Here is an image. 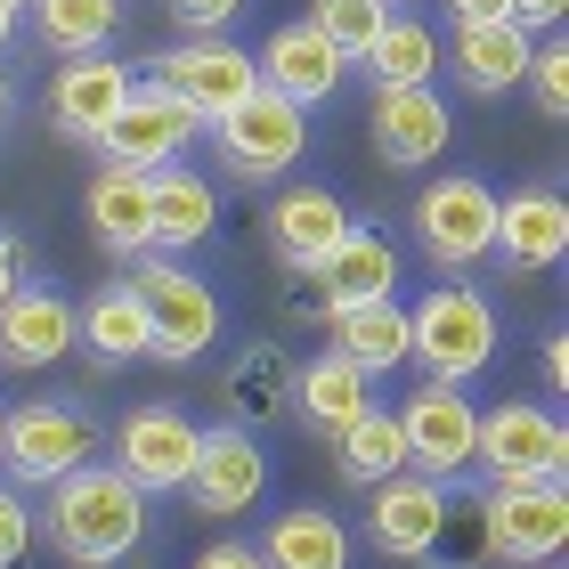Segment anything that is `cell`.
I'll use <instances>...</instances> for the list:
<instances>
[{"label":"cell","instance_id":"cell-37","mask_svg":"<svg viewBox=\"0 0 569 569\" xmlns=\"http://www.w3.org/2000/svg\"><path fill=\"white\" fill-rule=\"evenodd\" d=\"M24 277H33V244H24L17 228H0V301H9Z\"/></svg>","mask_w":569,"mask_h":569},{"label":"cell","instance_id":"cell-15","mask_svg":"<svg viewBox=\"0 0 569 569\" xmlns=\"http://www.w3.org/2000/svg\"><path fill=\"white\" fill-rule=\"evenodd\" d=\"M139 90V73L114 58V49H90V58H58V90H49V131L73 147H98V131L122 114V98Z\"/></svg>","mask_w":569,"mask_h":569},{"label":"cell","instance_id":"cell-16","mask_svg":"<svg viewBox=\"0 0 569 569\" xmlns=\"http://www.w3.org/2000/svg\"><path fill=\"white\" fill-rule=\"evenodd\" d=\"M569 252V203L561 188H512L497 196V237H488V261L505 277H546Z\"/></svg>","mask_w":569,"mask_h":569},{"label":"cell","instance_id":"cell-17","mask_svg":"<svg viewBox=\"0 0 569 569\" xmlns=\"http://www.w3.org/2000/svg\"><path fill=\"white\" fill-rule=\"evenodd\" d=\"M261 228H269L277 269H284V277H309V269H318L358 220H350V203L333 196V188H318V179H293V188L269 203V220H261Z\"/></svg>","mask_w":569,"mask_h":569},{"label":"cell","instance_id":"cell-6","mask_svg":"<svg viewBox=\"0 0 569 569\" xmlns=\"http://www.w3.org/2000/svg\"><path fill=\"white\" fill-rule=\"evenodd\" d=\"M569 546V488L561 480H488L480 497V561H561Z\"/></svg>","mask_w":569,"mask_h":569},{"label":"cell","instance_id":"cell-13","mask_svg":"<svg viewBox=\"0 0 569 569\" xmlns=\"http://www.w3.org/2000/svg\"><path fill=\"white\" fill-rule=\"evenodd\" d=\"M261 488H269V456H261V439H252L244 423H212L203 431V448H196V472H188V497L203 521H237V512L261 505Z\"/></svg>","mask_w":569,"mask_h":569},{"label":"cell","instance_id":"cell-2","mask_svg":"<svg viewBox=\"0 0 569 569\" xmlns=\"http://www.w3.org/2000/svg\"><path fill=\"white\" fill-rule=\"evenodd\" d=\"M122 284L139 293L147 309V358H171V367H196L203 350L220 342V293L203 284L179 252H139L131 269H122Z\"/></svg>","mask_w":569,"mask_h":569},{"label":"cell","instance_id":"cell-20","mask_svg":"<svg viewBox=\"0 0 569 569\" xmlns=\"http://www.w3.org/2000/svg\"><path fill=\"white\" fill-rule=\"evenodd\" d=\"M342 73H350V58L333 49L318 24H277L269 33V49H261V82L277 90V98H293V107L309 114V107H326L333 90H342Z\"/></svg>","mask_w":569,"mask_h":569},{"label":"cell","instance_id":"cell-32","mask_svg":"<svg viewBox=\"0 0 569 569\" xmlns=\"http://www.w3.org/2000/svg\"><path fill=\"white\" fill-rule=\"evenodd\" d=\"M333 448V472H342L350 488H375V480H391L407 472V439H399V416H382V407H367L342 439H326Z\"/></svg>","mask_w":569,"mask_h":569},{"label":"cell","instance_id":"cell-24","mask_svg":"<svg viewBox=\"0 0 569 569\" xmlns=\"http://www.w3.org/2000/svg\"><path fill=\"white\" fill-rule=\"evenodd\" d=\"M82 220H90V237L107 244L114 261L154 252V203H147V179L139 171H98L82 188Z\"/></svg>","mask_w":569,"mask_h":569},{"label":"cell","instance_id":"cell-1","mask_svg":"<svg viewBox=\"0 0 569 569\" xmlns=\"http://www.w3.org/2000/svg\"><path fill=\"white\" fill-rule=\"evenodd\" d=\"M33 537H49L73 569H114L147 537V497L114 463H82V472L49 480V505L33 512Z\"/></svg>","mask_w":569,"mask_h":569},{"label":"cell","instance_id":"cell-27","mask_svg":"<svg viewBox=\"0 0 569 569\" xmlns=\"http://www.w3.org/2000/svg\"><path fill=\"white\" fill-rule=\"evenodd\" d=\"M73 350H90L98 367H131V358H147V309L131 284H98V293L73 309Z\"/></svg>","mask_w":569,"mask_h":569},{"label":"cell","instance_id":"cell-33","mask_svg":"<svg viewBox=\"0 0 569 569\" xmlns=\"http://www.w3.org/2000/svg\"><path fill=\"white\" fill-rule=\"evenodd\" d=\"M382 17H391V9H375V0H309V24H318L350 66H358V49L382 33Z\"/></svg>","mask_w":569,"mask_h":569},{"label":"cell","instance_id":"cell-10","mask_svg":"<svg viewBox=\"0 0 569 569\" xmlns=\"http://www.w3.org/2000/svg\"><path fill=\"white\" fill-rule=\"evenodd\" d=\"M203 139V114L188 107V98H171V90H154V82H139L131 98H122V114L98 131V147L90 154H107V171H163V163H179Z\"/></svg>","mask_w":569,"mask_h":569},{"label":"cell","instance_id":"cell-7","mask_svg":"<svg viewBox=\"0 0 569 569\" xmlns=\"http://www.w3.org/2000/svg\"><path fill=\"white\" fill-rule=\"evenodd\" d=\"M416 244H423V261L439 277H463V269H480L488 261V237H497V188L472 171H448V179H431V188L416 196Z\"/></svg>","mask_w":569,"mask_h":569},{"label":"cell","instance_id":"cell-34","mask_svg":"<svg viewBox=\"0 0 569 569\" xmlns=\"http://www.w3.org/2000/svg\"><path fill=\"white\" fill-rule=\"evenodd\" d=\"M521 90L537 98V114H546V122H561V114H569V49H561L553 33L529 49V73H521Z\"/></svg>","mask_w":569,"mask_h":569},{"label":"cell","instance_id":"cell-47","mask_svg":"<svg viewBox=\"0 0 569 569\" xmlns=\"http://www.w3.org/2000/svg\"><path fill=\"white\" fill-rule=\"evenodd\" d=\"M0 423H9V407H0Z\"/></svg>","mask_w":569,"mask_h":569},{"label":"cell","instance_id":"cell-12","mask_svg":"<svg viewBox=\"0 0 569 569\" xmlns=\"http://www.w3.org/2000/svg\"><path fill=\"white\" fill-rule=\"evenodd\" d=\"M139 82L171 90V98H188V107L212 122V114L237 107L244 90H261V66H252L228 33H212V41H179V49H163V58H147V66H139Z\"/></svg>","mask_w":569,"mask_h":569},{"label":"cell","instance_id":"cell-4","mask_svg":"<svg viewBox=\"0 0 569 569\" xmlns=\"http://www.w3.org/2000/svg\"><path fill=\"white\" fill-rule=\"evenodd\" d=\"M203 131H212V154H220V171L237 179V188H269V179H284V171L301 163L309 114L261 82V90H244L228 114H212Z\"/></svg>","mask_w":569,"mask_h":569},{"label":"cell","instance_id":"cell-25","mask_svg":"<svg viewBox=\"0 0 569 569\" xmlns=\"http://www.w3.org/2000/svg\"><path fill=\"white\" fill-rule=\"evenodd\" d=\"M147 203H154V252H188L220 228V188L188 163L147 171Z\"/></svg>","mask_w":569,"mask_h":569},{"label":"cell","instance_id":"cell-39","mask_svg":"<svg viewBox=\"0 0 569 569\" xmlns=\"http://www.w3.org/2000/svg\"><path fill=\"white\" fill-rule=\"evenodd\" d=\"M537 367H546V391L561 399V391H569V333H561V326L537 342Z\"/></svg>","mask_w":569,"mask_h":569},{"label":"cell","instance_id":"cell-40","mask_svg":"<svg viewBox=\"0 0 569 569\" xmlns=\"http://www.w3.org/2000/svg\"><path fill=\"white\" fill-rule=\"evenodd\" d=\"M561 17H569V0H512V24H521V33H553Z\"/></svg>","mask_w":569,"mask_h":569},{"label":"cell","instance_id":"cell-29","mask_svg":"<svg viewBox=\"0 0 569 569\" xmlns=\"http://www.w3.org/2000/svg\"><path fill=\"white\" fill-rule=\"evenodd\" d=\"M358 66H367L375 90H416V82L439 73V33H431L416 9H391V17H382V33L358 49Z\"/></svg>","mask_w":569,"mask_h":569},{"label":"cell","instance_id":"cell-30","mask_svg":"<svg viewBox=\"0 0 569 569\" xmlns=\"http://www.w3.org/2000/svg\"><path fill=\"white\" fill-rule=\"evenodd\" d=\"M220 407H228L237 423H269V416H284V407H293V367H284V350H277V342L237 350V367L220 375Z\"/></svg>","mask_w":569,"mask_h":569},{"label":"cell","instance_id":"cell-38","mask_svg":"<svg viewBox=\"0 0 569 569\" xmlns=\"http://www.w3.org/2000/svg\"><path fill=\"white\" fill-rule=\"evenodd\" d=\"M188 569H261V553H252L244 537H212V546H203Z\"/></svg>","mask_w":569,"mask_h":569},{"label":"cell","instance_id":"cell-31","mask_svg":"<svg viewBox=\"0 0 569 569\" xmlns=\"http://www.w3.org/2000/svg\"><path fill=\"white\" fill-rule=\"evenodd\" d=\"M33 33L49 58H90V49H107L114 41V24H122V0H33Z\"/></svg>","mask_w":569,"mask_h":569},{"label":"cell","instance_id":"cell-11","mask_svg":"<svg viewBox=\"0 0 569 569\" xmlns=\"http://www.w3.org/2000/svg\"><path fill=\"white\" fill-rule=\"evenodd\" d=\"M399 416V439H407V472L423 480H463L472 472V431H480V407L463 399V382H416Z\"/></svg>","mask_w":569,"mask_h":569},{"label":"cell","instance_id":"cell-19","mask_svg":"<svg viewBox=\"0 0 569 569\" xmlns=\"http://www.w3.org/2000/svg\"><path fill=\"white\" fill-rule=\"evenodd\" d=\"M73 350V301L49 277H24L9 301H0V367H58Z\"/></svg>","mask_w":569,"mask_h":569},{"label":"cell","instance_id":"cell-18","mask_svg":"<svg viewBox=\"0 0 569 569\" xmlns=\"http://www.w3.org/2000/svg\"><path fill=\"white\" fill-rule=\"evenodd\" d=\"M367 139H375V154H382L391 171H423V163L448 154L456 114H448V98H439L431 82H416V90H375Z\"/></svg>","mask_w":569,"mask_h":569},{"label":"cell","instance_id":"cell-9","mask_svg":"<svg viewBox=\"0 0 569 569\" xmlns=\"http://www.w3.org/2000/svg\"><path fill=\"white\" fill-rule=\"evenodd\" d=\"M472 463H480L488 480H561L569 472V431H561L553 407H537V399L480 407Z\"/></svg>","mask_w":569,"mask_h":569},{"label":"cell","instance_id":"cell-35","mask_svg":"<svg viewBox=\"0 0 569 569\" xmlns=\"http://www.w3.org/2000/svg\"><path fill=\"white\" fill-rule=\"evenodd\" d=\"M33 553V505H24V488L0 480V569H17Z\"/></svg>","mask_w":569,"mask_h":569},{"label":"cell","instance_id":"cell-3","mask_svg":"<svg viewBox=\"0 0 569 569\" xmlns=\"http://www.w3.org/2000/svg\"><path fill=\"white\" fill-rule=\"evenodd\" d=\"M407 358L423 367V382H472L497 358V309L480 284H431L407 309Z\"/></svg>","mask_w":569,"mask_h":569},{"label":"cell","instance_id":"cell-14","mask_svg":"<svg viewBox=\"0 0 569 569\" xmlns=\"http://www.w3.org/2000/svg\"><path fill=\"white\" fill-rule=\"evenodd\" d=\"M448 537V488L423 472H391L367 488V546L391 561H431Z\"/></svg>","mask_w":569,"mask_h":569},{"label":"cell","instance_id":"cell-43","mask_svg":"<svg viewBox=\"0 0 569 569\" xmlns=\"http://www.w3.org/2000/svg\"><path fill=\"white\" fill-rule=\"evenodd\" d=\"M9 33H17V17H9V9H0V49H9Z\"/></svg>","mask_w":569,"mask_h":569},{"label":"cell","instance_id":"cell-8","mask_svg":"<svg viewBox=\"0 0 569 569\" xmlns=\"http://www.w3.org/2000/svg\"><path fill=\"white\" fill-rule=\"evenodd\" d=\"M196 448H203V423L171 399H147L114 423V472L131 480L139 497H179L188 472H196Z\"/></svg>","mask_w":569,"mask_h":569},{"label":"cell","instance_id":"cell-46","mask_svg":"<svg viewBox=\"0 0 569 569\" xmlns=\"http://www.w3.org/2000/svg\"><path fill=\"white\" fill-rule=\"evenodd\" d=\"M537 569H561V561H537Z\"/></svg>","mask_w":569,"mask_h":569},{"label":"cell","instance_id":"cell-42","mask_svg":"<svg viewBox=\"0 0 569 569\" xmlns=\"http://www.w3.org/2000/svg\"><path fill=\"white\" fill-rule=\"evenodd\" d=\"M9 107H17V82H9V66H0V122H9Z\"/></svg>","mask_w":569,"mask_h":569},{"label":"cell","instance_id":"cell-26","mask_svg":"<svg viewBox=\"0 0 569 569\" xmlns=\"http://www.w3.org/2000/svg\"><path fill=\"white\" fill-rule=\"evenodd\" d=\"M252 553H261V569H350V529L326 505H284Z\"/></svg>","mask_w":569,"mask_h":569},{"label":"cell","instance_id":"cell-41","mask_svg":"<svg viewBox=\"0 0 569 569\" xmlns=\"http://www.w3.org/2000/svg\"><path fill=\"white\" fill-rule=\"evenodd\" d=\"M456 24H512V0H448Z\"/></svg>","mask_w":569,"mask_h":569},{"label":"cell","instance_id":"cell-5","mask_svg":"<svg viewBox=\"0 0 569 569\" xmlns=\"http://www.w3.org/2000/svg\"><path fill=\"white\" fill-rule=\"evenodd\" d=\"M98 431L90 407L73 399H24L9 407V423H0V472H9V488H49L66 472H82V463H98Z\"/></svg>","mask_w":569,"mask_h":569},{"label":"cell","instance_id":"cell-21","mask_svg":"<svg viewBox=\"0 0 569 569\" xmlns=\"http://www.w3.org/2000/svg\"><path fill=\"white\" fill-rule=\"evenodd\" d=\"M309 277H318V309L333 318V309H358V301L399 293V252H391V237H382V228H350V237L333 244Z\"/></svg>","mask_w":569,"mask_h":569},{"label":"cell","instance_id":"cell-22","mask_svg":"<svg viewBox=\"0 0 569 569\" xmlns=\"http://www.w3.org/2000/svg\"><path fill=\"white\" fill-rule=\"evenodd\" d=\"M529 49H537V33H521V24H456L448 66L472 98H512L529 73Z\"/></svg>","mask_w":569,"mask_h":569},{"label":"cell","instance_id":"cell-23","mask_svg":"<svg viewBox=\"0 0 569 569\" xmlns=\"http://www.w3.org/2000/svg\"><path fill=\"white\" fill-rule=\"evenodd\" d=\"M293 407H301V423L318 431V439H342V431L375 407V375H358L342 350H318V358L293 375Z\"/></svg>","mask_w":569,"mask_h":569},{"label":"cell","instance_id":"cell-36","mask_svg":"<svg viewBox=\"0 0 569 569\" xmlns=\"http://www.w3.org/2000/svg\"><path fill=\"white\" fill-rule=\"evenodd\" d=\"M163 9H171V24H179L188 41H212V33H228V24H237L244 0H163Z\"/></svg>","mask_w":569,"mask_h":569},{"label":"cell","instance_id":"cell-45","mask_svg":"<svg viewBox=\"0 0 569 569\" xmlns=\"http://www.w3.org/2000/svg\"><path fill=\"white\" fill-rule=\"evenodd\" d=\"M375 9H416V0H375Z\"/></svg>","mask_w":569,"mask_h":569},{"label":"cell","instance_id":"cell-44","mask_svg":"<svg viewBox=\"0 0 569 569\" xmlns=\"http://www.w3.org/2000/svg\"><path fill=\"white\" fill-rule=\"evenodd\" d=\"M0 9H9V17H24V9H33V0H0Z\"/></svg>","mask_w":569,"mask_h":569},{"label":"cell","instance_id":"cell-28","mask_svg":"<svg viewBox=\"0 0 569 569\" xmlns=\"http://www.w3.org/2000/svg\"><path fill=\"white\" fill-rule=\"evenodd\" d=\"M326 333H333V350H342L358 375H391V367H407V301H399V293L358 301V309H333Z\"/></svg>","mask_w":569,"mask_h":569}]
</instances>
